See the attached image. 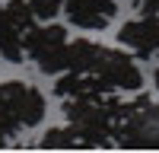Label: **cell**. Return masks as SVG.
<instances>
[{"label": "cell", "instance_id": "2", "mask_svg": "<svg viewBox=\"0 0 159 153\" xmlns=\"http://www.w3.org/2000/svg\"><path fill=\"white\" fill-rule=\"evenodd\" d=\"M67 42H70V35H67V26H61V22H42V26H32L29 32H25V58H32L35 61V67L48 73V76H57L67 70Z\"/></svg>", "mask_w": 159, "mask_h": 153}, {"label": "cell", "instance_id": "1", "mask_svg": "<svg viewBox=\"0 0 159 153\" xmlns=\"http://www.w3.org/2000/svg\"><path fill=\"white\" fill-rule=\"evenodd\" d=\"M64 118L70 121V131L76 134V147L86 150H105L111 147V131L115 121L108 109H105V96H76V99H64Z\"/></svg>", "mask_w": 159, "mask_h": 153}, {"label": "cell", "instance_id": "3", "mask_svg": "<svg viewBox=\"0 0 159 153\" xmlns=\"http://www.w3.org/2000/svg\"><path fill=\"white\" fill-rule=\"evenodd\" d=\"M111 144L121 150H159V105L147 102L121 118L111 131Z\"/></svg>", "mask_w": 159, "mask_h": 153}, {"label": "cell", "instance_id": "8", "mask_svg": "<svg viewBox=\"0 0 159 153\" xmlns=\"http://www.w3.org/2000/svg\"><path fill=\"white\" fill-rule=\"evenodd\" d=\"M99 51H102V45L92 42V38H73V42H67V70L92 73V67L99 61Z\"/></svg>", "mask_w": 159, "mask_h": 153}, {"label": "cell", "instance_id": "5", "mask_svg": "<svg viewBox=\"0 0 159 153\" xmlns=\"http://www.w3.org/2000/svg\"><path fill=\"white\" fill-rule=\"evenodd\" d=\"M0 89H3V99H7V105H10V112H13L19 128H38L45 121L48 105H45V96L35 86L22 83V80H3Z\"/></svg>", "mask_w": 159, "mask_h": 153}, {"label": "cell", "instance_id": "10", "mask_svg": "<svg viewBox=\"0 0 159 153\" xmlns=\"http://www.w3.org/2000/svg\"><path fill=\"white\" fill-rule=\"evenodd\" d=\"M25 3H29V10L35 13V19H42V22L54 19L64 10V0H25Z\"/></svg>", "mask_w": 159, "mask_h": 153}, {"label": "cell", "instance_id": "12", "mask_svg": "<svg viewBox=\"0 0 159 153\" xmlns=\"http://www.w3.org/2000/svg\"><path fill=\"white\" fill-rule=\"evenodd\" d=\"M140 13H159V0H134Z\"/></svg>", "mask_w": 159, "mask_h": 153}, {"label": "cell", "instance_id": "13", "mask_svg": "<svg viewBox=\"0 0 159 153\" xmlns=\"http://www.w3.org/2000/svg\"><path fill=\"white\" fill-rule=\"evenodd\" d=\"M153 83H156V89H159V67L153 70Z\"/></svg>", "mask_w": 159, "mask_h": 153}, {"label": "cell", "instance_id": "11", "mask_svg": "<svg viewBox=\"0 0 159 153\" xmlns=\"http://www.w3.org/2000/svg\"><path fill=\"white\" fill-rule=\"evenodd\" d=\"M13 131H19V124H16V118H13V112H10V105H7V99H3V89H0V134L10 137Z\"/></svg>", "mask_w": 159, "mask_h": 153}, {"label": "cell", "instance_id": "7", "mask_svg": "<svg viewBox=\"0 0 159 153\" xmlns=\"http://www.w3.org/2000/svg\"><path fill=\"white\" fill-rule=\"evenodd\" d=\"M64 10L76 29H108L118 13V0H64Z\"/></svg>", "mask_w": 159, "mask_h": 153}, {"label": "cell", "instance_id": "4", "mask_svg": "<svg viewBox=\"0 0 159 153\" xmlns=\"http://www.w3.org/2000/svg\"><path fill=\"white\" fill-rule=\"evenodd\" d=\"M92 73L102 76L111 89H121V93H140V86H143V70L137 67V61L130 54H124L121 48L102 45Z\"/></svg>", "mask_w": 159, "mask_h": 153}, {"label": "cell", "instance_id": "6", "mask_svg": "<svg viewBox=\"0 0 159 153\" xmlns=\"http://www.w3.org/2000/svg\"><path fill=\"white\" fill-rule=\"evenodd\" d=\"M118 42L124 48H130L137 58L150 61L153 54H159V16L156 13H143L137 19H127L118 29Z\"/></svg>", "mask_w": 159, "mask_h": 153}, {"label": "cell", "instance_id": "14", "mask_svg": "<svg viewBox=\"0 0 159 153\" xmlns=\"http://www.w3.org/2000/svg\"><path fill=\"white\" fill-rule=\"evenodd\" d=\"M0 147H7V137H3V134H0Z\"/></svg>", "mask_w": 159, "mask_h": 153}, {"label": "cell", "instance_id": "9", "mask_svg": "<svg viewBox=\"0 0 159 153\" xmlns=\"http://www.w3.org/2000/svg\"><path fill=\"white\" fill-rule=\"evenodd\" d=\"M38 147L42 150H73L76 147V134L70 128H48L38 140Z\"/></svg>", "mask_w": 159, "mask_h": 153}]
</instances>
